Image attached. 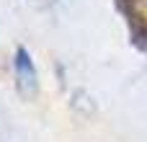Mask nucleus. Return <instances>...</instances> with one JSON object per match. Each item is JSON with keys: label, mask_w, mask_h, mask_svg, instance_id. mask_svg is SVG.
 <instances>
[{"label": "nucleus", "mask_w": 147, "mask_h": 142, "mask_svg": "<svg viewBox=\"0 0 147 142\" xmlns=\"http://www.w3.org/2000/svg\"><path fill=\"white\" fill-rule=\"evenodd\" d=\"M16 78H18V83L26 93L36 91V70H34V62H31L26 49L16 52Z\"/></svg>", "instance_id": "1"}, {"label": "nucleus", "mask_w": 147, "mask_h": 142, "mask_svg": "<svg viewBox=\"0 0 147 142\" xmlns=\"http://www.w3.org/2000/svg\"><path fill=\"white\" fill-rule=\"evenodd\" d=\"M134 44H137V47H142V49L147 52V26H142V28L134 34Z\"/></svg>", "instance_id": "2"}]
</instances>
